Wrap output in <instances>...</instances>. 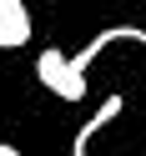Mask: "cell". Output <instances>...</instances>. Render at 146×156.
Instances as JSON below:
<instances>
[{
    "instance_id": "277c9868",
    "label": "cell",
    "mask_w": 146,
    "mask_h": 156,
    "mask_svg": "<svg viewBox=\"0 0 146 156\" xmlns=\"http://www.w3.org/2000/svg\"><path fill=\"white\" fill-rule=\"evenodd\" d=\"M121 106H126L121 96H106V101L96 106V116L81 126V131H76V151H71V156H91V141H96V131H106V126H111L116 116H121Z\"/></svg>"
},
{
    "instance_id": "5b68a950",
    "label": "cell",
    "mask_w": 146,
    "mask_h": 156,
    "mask_svg": "<svg viewBox=\"0 0 146 156\" xmlns=\"http://www.w3.org/2000/svg\"><path fill=\"white\" fill-rule=\"evenodd\" d=\"M0 156H20V151H15V146H5V141H0Z\"/></svg>"
},
{
    "instance_id": "8992f818",
    "label": "cell",
    "mask_w": 146,
    "mask_h": 156,
    "mask_svg": "<svg viewBox=\"0 0 146 156\" xmlns=\"http://www.w3.org/2000/svg\"><path fill=\"white\" fill-rule=\"evenodd\" d=\"M51 5H55V0H51Z\"/></svg>"
},
{
    "instance_id": "7a4b0ae2",
    "label": "cell",
    "mask_w": 146,
    "mask_h": 156,
    "mask_svg": "<svg viewBox=\"0 0 146 156\" xmlns=\"http://www.w3.org/2000/svg\"><path fill=\"white\" fill-rule=\"evenodd\" d=\"M121 41H136V45H141V41H146V30H141V25H106V30H96L91 41H86V51H76V55H71V61L86 71V66H91L101 51H111V45H121Z\"/></svg>"
},
{
    "instance_id": "6da1fadb",
    "label": "cell",
    "mask_w": 146,
    "mask_h": 156,
    "mask_svg": "<svg viewBox=\"0 0 146 156\" xmlns=\"http://www.w3.org/2000/svg\"><path fill=\"white\" fill-rule=\"evenodd\" d=\"M35 76H41V86H45V91H55L61 101H81V96H86V71H81L66 51H41Z\"/></svg>"
},
{
    "instance_id": "3957f363",
    "label": "cell",
    "mask_w": 146,
    "mask_h": 156,
    "mask_svg": "<svg viewBox=\"0 0 146 156\" xmlns=\"http://www.w3.org/2000/svg\"><path fill=\"white\" fill-rule=\"evenodd\" d=\"M25 41H30L25 0H0V45H25Z\"/></svg>"
}]
</instances>
